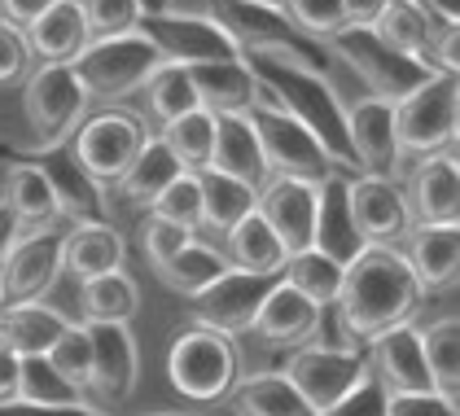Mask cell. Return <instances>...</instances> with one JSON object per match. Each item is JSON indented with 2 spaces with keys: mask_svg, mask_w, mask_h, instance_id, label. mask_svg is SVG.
Returning a JSON list of instances; mask_svg holds the SVG:
<instances>
[{
  "mask_svg": "<svg viewBox=\"0 0 460 416\" xmlns=\"http://www.w3.org/2000/svg\"><path fill=\"white\" fill-rule=\"evenodd\" d=\"M425 289L417 285L399 245H364L342 272L338 303L329 312L342 324V347L373 342L394 324H408L421 307Z\"/></svg>",
  "mask_w": 460,
  "mask_h": 416,
  "instance_id": "6da1fadb",
  "label": "cell"
},
{
  "mask_svg": "<svg viewBox=\"0 0 460 416\" xmlns=\"http://www.w3.org/2000/svg\"><path fill=\"white\" fill-rule=\"evenodd\" d=\"M394 114V145L403 163L456 149L460 128V84L456 75H425L412 93L390 105Z\"/></svg>",
  "mask_w": 460,
  "mask_h": 416,
  "instance_id": "7a4b0ae2",
  "label": "cell"
},
{
  "mask_svg": "<svg viewBox=\"0 0 460 416\" xmlns=\"http://www.w3.org/2000/svg\"><path fill=\"white\" fill-rule=\"evenodd\" d=\"M158 66H167V58L158 53V44L137 27L114 40H93L79 58H75V79L84 88L88 102L119 105L123 97H137L145 88V79Z\"/></svg>",
  "mask_w": 460,
  "mask_h": 416,
  "instance_id": "3957f363",
  "label": "cell"
},
{
  "mask_svg": "<svg viewBox=\"0 0 460 416\" xmlns=\"http://www.w3.org/2000/svg\"><path fill=\"white\" fill-rule=\"evenodd\" d=\"M149 140H154V128L145 123L137 110L102 105L93 119H84V123L75 128L71 163L88 175L97 189H114Z\"/></svg>",
  "mask_w": 460,
  "mask_h": 416,
  "instance_id": "277c9868",
  "label": "cell"
},
{
  "mask_svg": "<svg viewBox=\"0 0 460 416\" xmlns=\"http://www.w3.org/2000/svg\"><path fill=\"white\" fill-rule=\"evenodd\" d=\"M167 382L189 403L228 399V390L237 385V342L202 324L180 329L167 347Z\"/></svg>",
  "mask_w": 460,
  "mask_h": 416,
  "instance_id": "5b68a950",
  "label": "cell"
},
{
  "mask_svg": "<svg viewBox=\"0 0 460 416\" xmlns=\"http://www.w3.org/2000/svg\"><path fill=\"white\" fill-rule=\"evenodd\" d=\"M254 137H259V154H263V172L281 175V180H307V184H324L338 172L333 158L289 110H281V97L268 88V97L250 110Z\"/></svg>",
  "mask_w": 460,
  "mask_h": 416,
  "instance_id": "8992f818",
  "label": "cell"
},
{
  "mask_svg": "<svg viewBox=\"0 0 460 416\" xmlns=\"http://www.w3.org/2000/svg\"><path fill=\"white\" fill-rule=\"evenodd\" d=\"M298 399L307 403L312 416L338 412L359 385L368 382V364L355 347H329V342H307L289 350V364L281 368Z\"/></svg>",
  "mask_w": 460,
  "mask_h": 416,
  "instance_id": "52a82bcc",
  "label": "cell"
},
{
  "mask_svg": "<svg viewBox=\"0 0 460 416\" xmlns=\"http://www.w3.org/2000/svg\"><path fill=\"white\" fill-rule=\"evenodd\" d=\"M88 97L71 66H36L22 79V114L36 132L40 149H58L84 123Z\"/></svg>",
  "mask_w": 460,
  "mask_h": 416,
  "instance_id": "ba28073f",
  "label": "cell"
},
{
  "mask_svg": "<svg viewBox=\"0 0 460 416\" xmlns=\"http://www.w3.org/2000/svg\"><path fill=\"white\" fill-rule=\"evenodd\" d=\"M141 31L158 44V53L176 66H198V62H228L242 58V44L228 35L219 18H198V13H149Z\"/></svg>",
  "mask_w": 460,
  "mask_h": 416,
  "instance_id": "9c48e42d",
  "label": "cell"
},
{
  "mask_svg": "<svg viewBox=\"0 0 460 416\" xmlns=\"http://www.w3.org/2000/svg\"><path fill=\"white\" fill-rule=\"evenodd\" d=\"M277 280L281 277H259V272L228 268L215 285H207V289L193 298V324L215 329V333H224V338H233V342L246 338L259 307H263V298L272 294Z\"/></svg>",
  "mask_w": 460,
  "mask_h": 416,
  "instance_id": "30bf717a",
  "label": "cell"
},
{
  "mask_svg": "<svg viewBox=\"0 0 460 416\" xmlns=\"http://www.w3.org/2000/svg\"><path fill=\"white\" fill-rule=\"evenodd\" d=\"M342 137H347L351 167H359V175H382V180H399L403 175L390 102H377V97L347 102L342 105Z\"/></svg>",
  "mask_w": 460,
  "mask_h": 416,
  "instance_id": "8fae6325",
  "label": "cell"
},
{
  "mask_svg": "<svg viewBox=\"0 0 460 416\" xmlns=\"http://www.w3.org/2000/svg\"><path fill=\"white\" fill-rule=\"evenodd\" d=\"M347 210L359 245H399L412 233V210L399 180H382V175L347 180Z\"/></svg>",
  "mask_w": 460,
  "mask_h": 416,
  "instance_id": "7c38bea8",
  "label": "cell"
},
{
  "mask_svg": "<svg viewBox=\"0 0 460 416\" xmlns=\"http://www.w3.org/2000/svg\"><path fill=\"white\" fill-rule=\"evenodd\" d=\"M62 242H66V224H53L27 233L9 250V259L0 263L4 303H44V294L62 277Z\"/></svg>",
  "mask_w": 460,
  "mask_h": 416,
  "instance_id": "4fadbf2b",
  "label": "cell"
},
{
  "mask_svg": "<svg viewBox=\"0 0 460 416\" xmlns=\"http://www.w3.org/2000/svg\"><path fill=\"white\" fill-rule=\"evenodd\" d=\"M254 215L272 228V237L285 245V254H303V250L316 245L320 184L268 175L259 184V207H254Z\"/></svg>",
  "mask_w": 460,
  "mask_h": 416,
  "instance_id": "5bb4252c",
  "label": "cell"
},
{
  "mask_svg": "<svg viewBox=\"0 0 460 416\" xmlns=\"http://www.w3.org/2000/svg\"><path fill=\"white\" fill-rule=\"evenodd\" d=\"M329 44H333L338 53H347L351 70L368 84V97H377V102L394 105L403 93H412L425 75H429V70L417 66V62H408V58L382 49L368 27H347V31L338 35V40H329Z\"/></svg>",
  "mask_w": 460,
  "mask_h": 416,
  "instance_id": "9a60e30c",
  "label": "cell"
},
{
  "mask_svg": "<svg viewBox=\"0 0 460 416\" xmlns=\"http://www.w3.org/2000/svg\"><path fill=\"white\" fill-rule=\"evenodd\" d=\"M364 364L368 377L382 394H417V390H434L429 373H425V355H421V329L417 320L394 324L386 333H377L373 342H364Z\"/></svg>",
  "mask_w": 460,
  "mask_h": 416,
  "instance_id": "2e32d148",
  "label": "cell"
},
{
  "mask_svg": "<svg viewBox=\"0 0 460 416\" xmlns=\"http://www.w3.org/2000/svg\"><path fill=\"white\" fill-rule=\"evenodd\" d=\"M189 79H193V93H198V105L207 114H250L254 105L268 97V84L263 75L242 58H228V62H198L189 66Z\"/></svg>",
  "mask_w": 460,
  "mask_h": 416,
  "instance_id": "e0dca14e",
  "label": "cell"
},
{
  "mask_svg": "<svg viewBox=\"0 0 460 416\" xmlns=\"http://www.w3.org/2000/svg\"><path fill=\"white\" fill-rule=\"evenodd\" d=\"M408 210L412 224H460V167L456 149L417 158L408 172Z\"/></svg>",
  "mask_w": 460,
  "mask_h": 416,
  "instance_id": "ac0fdd59",
  "label": "cell"
},
{
  "mask_svg": "<svg viewBox=\"0 0 460 416\" xmlns=\"http://www.w3.org/2000/svg\"><path fill=\"white\" fill-rule=\"evenodd\" d=\"M88 338H93V390L110 403L132 399L141 382V347L132 324H88Z\"/></svg>",
  "mask_w": 460,
  "mask_h": 416,
  "instance_id": "d6986e66",
  "label": "cell"
},
{
  "mask_svg": "<svg viewBox=\"0 0 460 416\" xmlns=\"http://www.w3.org/2000/svg\"><path fill=\"white\" fill-rule=\"evenodd\" d=\"M320 320H324V312H320L316 303H307L298 289H289L285 280H277L272 294L263 298L259 315H254L250 333L277 350H298V347H307V342H316Z\"/></svg>",
  "mask_w": 460,
  "mask_h": 416,
  "instance_id": "ffe728a7",
  "label": "cell"
},
{
  "mask_svg": "<svg viewBox=\"0 0 460 416\" xmlns=\"http://www.w3.org/2000/svg\"><path fill=\"white\" fill-rule=\"evenodd\" d=\"M421 289H456L460 272V224H412L399 250Z\"/></svg>",
  "mask_w": 460,
  "mask_h": 416,
  "instance_id": "44dd1931",
  "label": "cell"
},
{
  "mask_svg": "<svg viewBox=\"0 0 460 416\" xmlns=\"http://www.w3.org/2000/svg\"><path fill=\"white\" fill-rule=\"evenodd\" d=\"M123 263H128V237L114 224L93 219V224H71L66 228L62 272L75 277L79 285L93 277H106V272H123Z\"/></svg>",
  "mask_w": 460,
  "mask_h": 416,
  "instance_id": "7402d4cb",
  "label": "cell"
},
{
  "mask_svg": "<svg viewBox=\"0 0 460 416\" xmlns=\"http://www.w3.org/2000/svg\"><path fill=\"white\" fill-rule=\"evenodd\" d=\"M27 44L36 66H75V58L93 44L79 0H58L27 27Z\"/></svg>",
  "mask_w": 460,
  "mask_h": 416,
  "instance_id": "603a6c76",
  "label": "cell"
},
{
  "mask_svg": "<svg viewBox=\"0 0 460 416\" xmlns=\"http://www.w3.org/2000/svg\"><path fill=\"white\" fill-rule=\"evenodd\" d=\"M211 172L233 175V180H242V184H250V189H259V184L268 180L250 114H219V119H215Z\"/></svg>",
  "mask_w": 460,
  "mask_h": 416,
  "instance_id": "cb8c5ba5",
  "label": "cell"
},
{
  "mask_svg": "<svg viewBox=\"0 0 460 416\" xmlns=\"http://www.w3.org/2000/svg\"><path fill=\"white\" fill-rule=\"evenodd\" d=\"M62 329H66V315L49 303H4L0 307V347L13 350L18 359L49 355Z\"/></svg>",
  "mask_w": 460,
  "mask_h": 416,
  "instance_id": "d4e9b609",
  "label": "cell"
},
{
  "mask_svg": "<svg viewBox=\"0 0 460 416\" xmlns=\"http://www.w3.org/2000/svg\"><path fill=\"white\" fill-rule=\"evenodd\" d=\"M198 175V198H202V228L215 237H228L246 215H254L259 207V189H250L242 180L224 172H193Z\"/></svg>",
  "mask_w": 460,
  "mask_h": 416,
  "instance_id": "484cf974",
  "label": "cell"
},
{
  "mask_svg": "<svg viewBox=\"0 0 460 416\" xmlns=\"http://www.w3.org/2000/svg\"><path fill=\"white\" fill-rule=\"evenodd\" d=\"M0 202H4V207H9L18 219H22V224H27V233L62 224L53 180H49V172H44V167H36V163H18L13 172L4 175V198H0Z\"/></svg>",
  "mask_w": 460,
  "mask_h": 416,
  "instance_id": "4316f807",
  "label": "cell"
},
{
  "mask_svg": "<svg viewBox=\"0 0 460 416\" xmlns=\"http://www.w3.org/2000/svg\"><path fill=\"white\" fill-rule=\"evenodd\" d=\"M180 172H184V167L172 158V149L154 137L141 154H137V163L123 172V180L114 184V193H119V202L128 210H145V215H149V207L163 198V189H167Z\"/></svg>",
  "mask_w": 460,
  "mask_h": 416,
  "instance_id": "83f0119b",
  "label": "cell"
},
{
  "mask_svg": "<svg viewBox=\"0 0 460 416\" xmlns=\"http://www.w3.org/2000/svg\"><path fill=\"white\" fill-rule=\"evenodd\" d=\"M84 324H132L141 312V289L128 272H106L79 285Z\"/></svg>",
  "mask_w": 460,
  "mask_h": 416,
  "instance_id": "f1b7e54d",
  "label": "cell"
},
{
  "mask_svg": "<svg viewBox=\"0 0 460 416\" xmlns=\"http://www.w3.org/2000/svg\"><path fill=\"white\" fill-rule=\"evenodd\" d=\"M421 355H425V373H429L434 394H443L447 403H460V320H456V312L438 315L434 324H425Z\"/></svg>",
  "mask_w": 460,
  "mask_h": 416,
  "instance_id": "f546056e",
  "label": "cell"
},
{
  "mask_svg": "<svg viewBox=\"0 0 460 416\" xmlns=\"http://www.w3.org/2000/svg\"><path fill=\"white\" fill-rule=\"evenodd\" d=\"M228 268H233V263H228L224 250H215L211 242L193 237L180 254H172V259L158 268V280H163L172 294H180V298H198V294H202L207 285H215Z\"/></svg>",
  "mask_w": 460,
  "mask_h": 416,
  "instance_id": "4dcf8cb0",
  "label": "cell"
},
{
  "mask_svg": "<svg viewBox=\"0 0 460 416\" xmlns=\"http://www.w3.org/2000/svg\"><path fill=\"white\" fill-rule=\"evenodd\" d=\"M228 408L233 416H312L285 373L237 377V385L228 390Z\"/></svg>",
  "mask_w": 460,
  "mask_h": 416,
  "instance_id": "1f68e13d",
  "label": "cell"
},
{
  "mask_svg": "<svg viewBox=\"0 0 460 416\" xmlns=\"http://www.w3.org/2000/svg\"><path fill=\"white\" fill-rule=\"evenodd\" d=\"M316 250L333 254L338 263H351L355 254L364 250L355 237L351 210H347V180L333 172L320 184V219H316Z\"/></svg>",
  "mask_w": 460,
  "mask_h": 416,
  "instance_id": "d6a6232c",
  "label": "cell"
},
{
  "mask_svg": "<svg viewBox=\"0 0 460 416\" xmlns=\"http://www.w3.org/2000/svg\"><path fill=\"white\" fill-rule=\"evenodd\" d=\"M141 102H145L141 119L145 123H158V128H167V123H176L184 114L202 110V105H198V93H193V79H189V66H176V62L158 66L145 79Z\"/></svg>",
  "mask_w": 460,
  "mask_h": 416,
  "instance_id": "836d02e7",
  "label": "cell"
},
{
  "mask_svg": "<svg viewBox=\"0 0 460 416\" xmlns=\"http://www.w3.org/2000/svg\"><path fill=\"white\" fill-rule=\"evenodd\" d=\"M342 272H347V263H338L333 254H324V250H303V254H289L285 259V272L281 280L289 289H298L307 303H316L320 312H329L333 303H338V289H342Z\"/></svg>",
  "mask_w": 460,
  "mask_h": 416,
  "instance_id": "e575fe53",
  "label": "cell"
},
{
  "mask_svg": "<svg viewBox=\"0 0 460 416\" xmlns=\"http://www.w3.org/2000/svg\"><path fill=\"white\" fill-rule=\"evenodd\" d=\"M228 263L237 272H259V277H281L285 272V245L272 237V228L259 219V215H246L228 237Z\"/></svg>",
  "mask_w": 460,
  "mask_h": 416,
  "instance_id": "d590c367",
  "label": "cell"
},
{
  "mask_svg": "<svg viewBox=\"0 0 460 416\" xmlns=\"http://www.w3.org/2000/svg\"><path fill=\"white\" fill-rule=\"evenodd\" d=\"M88 403L79 390H75L44 355H31L22 359V373H18V394L9 408H79Z\"/></svg>",
  "mask_w": 460,
  "mask_h": 416,
  "instance_id": "8d00e7d4",
  "label": "cell"
},
{
  "mask_svg": "<svg viewBox=\"0 0 460 416\" xmlns=\"http://www.w3.org/2000/svg\"><path fill=\"white\" fill-rule=\"evenodd\" d=\"M154 137L172 149V158H176L184 172H207V167H211L215 114H207V110H193V114H184V119H176V123L158 128Z\"/></svg>",
  "mask_w": 460,
  "mask_h": 416,
  "instance_id": "74e56055",
  "label": "cell"
},
{
  "mask_svg": "<svg viewBox=\"0 0 460 416\" xmlns=\"http://www.w3.org/2000/svg\"><path fill=\"white\" fill-rule=\"evenodd\" d=\"M66 382L79 390V394H88L93 390V338H88V324H75L66 320V329L58 333V342L49 347L44 355Z\"/></svg>",
  "mask_w": 460,
  "mask_h": 416,
  "instance_id": "f35d334b",
  "label": "cell"
},
{
  "mask_svg": "<svg viewBox=\"0 0 460 416\" xmlns=\"http://www.w3.org/2000/svg\"><path fill=\"white\" fill-rule=\"evenodd\" d=\"M277 13L294 31L312 35V40H338L347 31V4L342 0H281Z\"/></svg>",
  "mask_w": 460,
  "mask_h": 416,
  "instance_id": "ab89813d",
  "label": "cell"
},
{
  "mask_svg": "<svg viewBox=\"0 0 460 416\" xmlns=\"http://www.w3.org/2000/svg\"><path fill=\"white\" fill-rule=\"evenodd\" d=\"M154 219H167V224H176V228H189V233H202V198H198V175L193 172H180L167 189H163V198L149 207Z\"/></svg>",
  "mask_w": 460,
  "mask_h": 416,
  "instance_id": "60d3db41",
  "label": "cell"
},
{
  "mask_svg": "<svg viewBox=\"0 0 460 416\" xmlns=\"http://www.w3.org/2000/svg\"><path fill=\"white\" fill-rule=\"evenodd\" d=\"M84 22L93 40H114V35L137 31L145 22V4L141 0H79Z\"/></svg>",
  "mask_w": 460,
  "mask_h": 416,
  "instance_id": "b9f144b4",
  "label": "cell"
},
{
  "mask_svg": "<svg viewBox=\"0 0 460 416\" xmlns=\"http://www.w3.org/2000/svg\"><path fill=\"white\" fill-rule=\"evenodd\" d=\"M31 70H36V58H31L27 31L0 18V88H9V84H22Z\"/></svg>",
  "mask_w": 460,
  "mask_h": 416,
  "instance_id": "7bdbcfd3",
  "label": "cell"
},
{
  "mask_svg": "<svg viewBox=\"0 0 460 416\" xmlns=\"http://www.w3.org/2000/svg\"><path fill=\"white\" fill-rule=\"evenodd\" d=\"M198 233H189V228H176V224H167V219H145V228H141V245H145V259L154 263V272L172 259V254H180L184 245L193 242Z\"/></svg>",
  "mask_w": 460,
  "mask_h": 416,
  "instance_id": "ee69618b",
  "label": "cell"
},
{
  "mask_svg": "<svg viewBox=\"0 0 460 416\" xmlns=\"http://www.w3.org/2000/svg\"><path fill=\"white\" fill-rule=\"evenodd\" d=\"M382 416H460V403H447L434 390L417 394H382Z\"/></svg>",
  "mask_w": 460,
  "mask_h": 416,
  "instance_id": "f6af8a7d",
  "label": "cell"
},
{
  "mask_svg": "<svg viewBox=\"0 0 460 416\" xmlns=\"http://www.w3.org/2000/svg\"><path fill=\"white\" fill-rule=\"evenodd\" d=\"M329 416H382V390L373 385V377L355 390L351 399L338 408V412H329Z\"/></svg>",
  "mask_w": 460,
  "mask_h": 416,
  "instance_id": "bcb514c9",
  "label": "cell"
},
{
  "mask_svg": "<svg viewBox=\"0 0 460 416\" xmlns=\"http://www.w3.org/2000/svg\"><path fill=\"white\" fill-rule=\"evenodd\" d=\"M49 4H58V0H0V18L27 31V27L36 22V18L44 13V9H49Z\"/></svg>",
  "mask_w": 460,
  "mask_h": 416,
  "instance_id": "7dc6e473",
  "label": "cell"
},
{
  "mask_svg": "<svg viewBox=\"0 0 460 416\" xmlns=\"http://www.w3.org/2000/svg\"><path fill=\"white\" fill-rule=\"evenodd\" d=\"M18 373H22V359H18L13 350L0 347V408L13 403V394H18Z\"/></svg>",
  "mask_w": 460,
  "mask_h": 416,
  "instance_id": "c3c4849f",
  "label": "cell"
},
{
  "mask_svg": "<svg viewBox=\"0 0 460 416\" xmlns=\"http://www.w3.org/2000/svg\"><path fill=\"white\" fill-rule=\"evenodd\" d=\"M22 237H27V224H22V219H18L13 210L0 202V263L9 259V250L22 242Z\"/></svg>",
  "mask_w": 460,
  "mask_h": 416,
  "instance_id": "681fc988",
  "label": "cell"
},
{
  "mask_svg": "<svg viewBox=\"0 0 460 416\" xmlns=\"http://www.w3.org/2000/svg\"><path fill=\"white\" fill-rule=\"evenodd\" d=\"M342 4H347V27H368L386 0H342Z\"/></svg>",
  "mask_w": 460,
  "mask_h": 416,
  "instance_id": "f907efd6",
  "label": "cell"
},
{
  "mask_svg": "<svg viewBox=\"0 0 460 416\" xmlns=\"http://www.w3.org/2000/svg\"><path fill=\"white\" fill-rule=\"evenodd\" d=\"M233 4H246V9H268V13H272L281 0H233Z\"/></svg>",
  "mask_w": 460,
  "mask_h": 416,
  "instance_id": "816d5d0a",
  "label": "cell"
},
{
  "mask_svg": "<svg viewBox=\"0 0 460 416\" xmlns=\"http://www.w3.org/2000/svg\"><path fill=\"white\" fill-rule=\"evenodd\" d=\"M0 307H4V294H0Z\"/></svg>",
  "mask_w": 460,
  "mask_h": 416,
  "instance_id": "f5cc1de1",
  "label": "cell"
}]
</instances>
